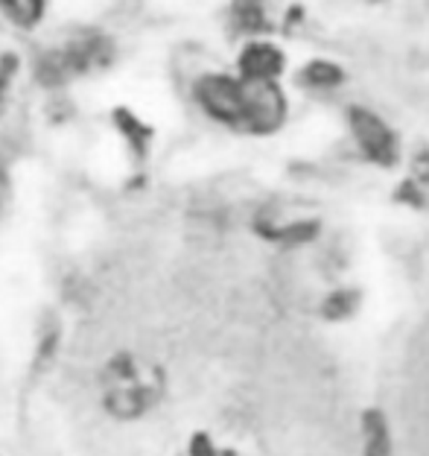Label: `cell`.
I'll return each instance as SVG.
<instances>
[{"mask_svg":"<svg viewBox=\"0 0 429 456\" xmlns=\"http://www.w3.org/2000/svg\"><path fill=\"white\" fill-rule=\"evenodd\" d=\"M190 456H228V453L216 451V448H214V442L207 439V436H196L193 444H190Z\"/></svg>","mask_w":429,"mask_h":456,"instance_id":"12","label":"cell"},{"mask_svg":"<svg viewBox=\"0 0 429 456\" xmlns=\"http://www.w3.org/2000/svg\"><path fill=\"white\" fill-rule=\"evenodd\" d=\"M231 27L243 36H260L269 29V15L263 0H234L231 4Z\"/></svg>","mask_w":429,"mask_h":456,"instance_id":"7","label":"cell"},{"mask_svg":"<svg viewBox=\"0 0 429 456\" xmlns=\"http://www.w3.org/2000/svg\"><path fill=\"white\" fill-rule=\"evenodd\" d=\"M193 97L207 118L239 132L243 126V79L231 74H205L196 79Z\"/></svg>","mask_w":429,"mask_h":456,"instance_id":"4","label":"cell"},{"mask_svg":"<svg viewBox=\"0 0 429 456\" xmlns=\"http://www.w3.org/2000/svg\"><path fill=\"white\" fill-rule=\"evenodd\" d=\"M111 120H114V126H117L125 134V141L132 143V150L138 152V155H143L146 147H150V141H152V129L143 126V123L134 118L129 109H117Z\"/></svg>","mask_w":429,"mask_h":456,"instance_id":"9","label":"cell"},{"mask_svg":"<svg viewBox=\"0 0 429 456\" xmlns=\"http://www.w3.org/2000/svg\"><path fill=\"white\" fill-rule=\"evenodd\" d=\"M111 59H114V41L106 33L85 29V33L65 41V45L45 50L36 59L33 74L41 88H59L79 77L93 74V70L109 68Z\"/></svg>","mask_w":429,"mask_h":456,"instance_id":"1","label":"cell"},{"mask_svg":"<svg viewBox=\"0 0 429 456\" xmlns=\"http://www.w3.org/2000/svg\"><path fill=\"white\" fill-rule=\"evenodd\" d=\"M243 79V77H239ZM287 97L278 82L243 79V126L239 132L271 134L287 120Z\"/></svg>","mask_w":429,"mask_h":456,"instance_id":"3","label":"cell"},{"mask_svg":"<svg viewBox=\"0 0 429 456\" xmlns=\"http://www.w3.org/2000/svg\"><path fill=\"white\" fill-rule=\"evenodd\" d=\"M284 53L269 45V41H248V45L239 50L237 59V77L243 79H266V82H278V77L284 74Z\"/></svg>","mask_w":429,"mask_h":456,"instance_id":"6","label":"cell"},{"mask_svg":"<svg viewBox=\"0 0 429 456\" xmlns=\"http://www.w3.org/2000/svg\"><path fill=\"white\" fill-rule=\"evenodd\" d=\"M342 68L333 65V61L328 59H312L310 65H304V70H301V82L310 88H336L342 86Z\"/></svg>","mask_w":429,"mask_h":456,"instance_id":"10","label":"cell"},{"mask_svg":"<svg viewBox=\"0 0 429 456\" xmlns=\"http://www.w3.org/2000/svg\"><path fill=\"white\" fill-rule=\"evenodd\" d=\"M348 123H351V134L357 141V147L371 164H380V167H392V164L401 159V150H397V134L392 126L385 123L380 114H374L362 106H353L348 111Z\"/></svg>","mask_w":429,"mask_h":456,"instance_id":"5","label":"cell"},{"mask_svg":"<svg viewBox=\"0 0 429 456\" xmlns=\"http://www.w3.org/2000/svg\"><path fill=\"white\" fill-rule=\"evenodd\" d=\"M15 74H18V56L4 53L0 56V100L6 97V91H9V86H12Z\"/></svg>","mask_w":429,"mask_h":456,"instance_id":"11","label":"cell"},{"mask_svg":"<svg viewBox=\"0 0 429 456\" xmlns=\"http://www.w3.org/2000/svg\"><path fill=\"white\" fill-rule=\"evenodd\" d=\"M6 196H9V179H6V170L0 167V208L6 205Z\"/></svg>","mask_w":429,"mask_h":456,"instance_id":"13","label":"cell"},{"mask_svg":"<svg viewBox=\"0 0 429 456\" xmlns=\"http://www.w3.org/2000/svg\"><path fill=\"white\" fill-rule=\"evenodd\" d=\"M0 15L18 29H36L47 15V0H0Z\"/></svg>","mask_w":429,"mask_h":456,"instance_id":"8","label":"cell"},{"mask_svg":"<svg viewBox=\"0 0 429 456\" xmlns=\"http://www.w3.org/2000/svg\"><path fill=\"white\" fill-rule=\"evenodd\" d=\"M102 392H106L109 412L120 419H134L161 398V375L138 357H114L109 360Z\"/></svg>","mask_w":429,"mask_h":456,"instance_id":"2","label":"cell"}]
</instances>
